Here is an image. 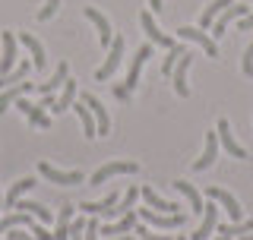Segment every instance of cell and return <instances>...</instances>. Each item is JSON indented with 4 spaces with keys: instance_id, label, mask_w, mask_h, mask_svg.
<instances>
[{
    "instance_id": "obj_1",
    "label": "cell",
    "mask_w": 253,
    "mask_h": 240,
    "mask_svg": "<svg viewBox=\"0 0 253 240\" xmlns=\"http://www.w3.org/2000/svg\"><path fill=\"white\" fill-rule=\"evenodd\" d=\"M139 215V221L142 225H149V228H158V231H168V228H184L187 225V215L184 212H177V215H171V212H155V209H136Z\"/></svg>"
},
{
    "instance_id": "obj_2",
    "label": "cell",
    "mask_w": 253,
    "mask_h": 240,
    "mask_svg": "<svg viewBox=\"0 0 253 240\" xmlns=\"http://www.w3.org/2000/svg\"><path fill=\"white\" fill-rule=\"evenodd\" d=\"M124 47H126V38H124V35L111 38L108 57H105V63H101L98 70H95V82H108V79L117 73V67H121V60H124Z\"/></svg>"
},
{
    "instance_id": "obj_3",
    "label": "cell",
    "mask_w": 253,
    "mask_h": 240,
    "mask_svg": "<svg viewBox=\"0 0 253 240\" xmlns=\"http://www.w3.org/2000/svg\"><path fill=\"white\" fill-rule=\"evenodd\" d=\"M152 54H155V44L152 41H146V44H139V51L136 54H133V63H130V70H126V79H124V85H126V89H136V85H139V76H142V67H146V63H149V57H152Z\"/></svg>"
},
{
    "instance_id": "obj_4",
    "label": "cell",
    "mask_w": 253,
    "mask_h": 240,
    "mask_svg": "<svg viewBox=\"0 0 253 240\" xmlns=\"http://www.w3.org/2000/svg\"><path fill=\"white\" fill-rule=\"evenodd\" d=\"M38 174H42L44 180L57 183V187H79V183L85 180L83 171H57V167L47 164V161H38Z\"/></svg>"
},
{
    "instance_id": "obj_5",
    "label": "cell",
    "mask_w": 253,
    "mask_h": 240,
    "mask_svg": "<svg viewBox=\"0 0 253 240\" xmlns=\"http://www.w3.org/2000/svg\"><path fill=\"white\" fill-rule=\"evenodd\" d=\"M177 35L184 38V41L200 44L203 51H206V57H218V44H215V38H212V35H206V32H203L200 26H180V29H177Z\"/></svg>"
},
{
    "instance_id": "obj_6",
    "label": "cell",
    "mask_w": 253,
    "mask_h": 240,
    "mask_svg": "<svg viewBox=\"0 0 253 240\" xmlns=\"http://www.w3.org/2000/svg\"><path fill=\"white\" fill-rule=\"evenodd\" d=\"M139 26H142V32H146V38H149V41H152L155 47H165V51H168V47H174V44H177L174 38H168L162 29L155 26V16H152V10H142V13H139Z\"/></svg>"
},
{
    "instance_id": "obj_7",
    "label": "cell",
    "mask_w": 253,
    "mask_h": 240,
    "mask_svg": "<svg viewBox=\"0 0 253 240\" xmlns=\"http://www.w3.org/2000/svg\"><path fill=\"white\" fill-rule=\"evenodd\" d=\"M117 174H139V164L136 161H108V164H101L98 171L92 174V187H101L108 177H117Z\"/></svg>"
},
{
    "instance_id": "obj_8",
    "label": "cell",
    "mask_w": 253,
    "mask_h": 240,
    "mask_svg": "<svg viewBox=\"0 0 253 240\" xmlns=\"http://www.w3.org/2000/svg\"><path fill=\"white\" fill-rule=\"evenodd\" d=\"M190 63H193V54H190V51H184V54H180V60L174 63V73H171L174 92H177L180 98H190V82H187V73H190Z\"/></svg>"
},
{
    "instance_id": "obj_9",
    "label": "cell",
    "mask_w": 253,
    "mask_h": 240,
    "mask_svg": "<svg viewBox=\"0 0 253 240\" xmlns=\"http://www.w3.org/2000/svg\"><path fill=\"white\" fill-rule=\"evenodd\" d=\"M215 133H218V142H221V149H225L231 158H241V161H244V158H250V155H247V149H244L241 142L234 139V133H231V123H228L225 117H218V130H215Z\"/></svg>"
},
{
    "instance_id": "obj_10",
    "label": "cell",
    "mask_w": 253,
    "mask_h": 240,
    "mask_svg": "<svg viewBox=\"0 0 253 240\" xmlns=\"http://www.w3.org/2000/svg\"><path fill=\"white\" fill-rule=\"evenodd\" d=\"M206 193H209V199H215V202L225 205V212H228V218H231V225L244 221V209H241V202H237V199L228 193V190H221V187H209Z\"/></svg>"
},
{
    "instance_id": "obj_11",
    "label": "cell",
    "mask_w": 253,
    "mask_h": 240,
    "mask_svg": "<svg viewBox=\"0 0 253 240\" xmlns=\"http://www.w3.org/2000/svg\"><path fill=\"white\" fill-rule=\"evenodd\" d=\"M241 16H247V6H237V3L225 6V10L218 13V19L212 22V32H209V35H212V38H215V41H218V38H221V35H225V32H228V26H231V22H237V19H241Z\"/></svg>"
},
{
    "instance_id": "obj_12",
    "label": "cell",
    "mask_w": 253,
    "mask_h": 240,
    "mask_svg": "<svg viewBox=\"0 0 253 240\" xmlns=\"http://www.w3.org/2000/svg\"><path fill=\"white\" fill-rule=\"evenodd\" d=\"M215 225H218V209H215V199L212 202H206L203 205V221H200V228L193 231V240H209L212 234H215Z\"/></svg>"
},
{
    "instance_id": "obj_13",
    "label": "cell",
    "mask_w": 253,
    "mask_h": 240,
    "mask_svg": "<svg viewBox=\"0 0 253 240\" xmlns=\"http://www.w3.org/2000/svg\"><path fill=\"white\" fill-rule=\"evenodd\" d=\"M79 101H85V108L92 111V117H95V130H98V136H108L111 133V117H108V111H105V105H101L95 95H89L85 92Z\"/></svg>"
},
{
    "instance_id": "obj_14",
    "label": "cell",
    "mask_w": 253,
    "mask_h": 240,
    "mask_svg": "<svg viewBox=\"0 0 253 240\" xmlns=\"http://www.w3.org/2000/svg\"><path fill=\"white\" fill-rule=\"evenodd\" d=\"M218 161V133H206V146H203V155L193 161V171H206V167H212Z\"/></svg>"
},
{
    "instance_id": "obj_15",
    "label": "cell",
    "mask_w": 253,
    "mask_h": 240,
    "mask_svg": "<svg viewBox=\"0 0 253 240\" xmlns=\"http://www.w3.org/2000/svg\"><path fill=\"white\" fill-rule=\"evenodd\" d=\"M139 225V215H136V209H130V212H124L121 218L114 221V225H105L98 231V234H111V237H124V234H133V228Z\"/></svg>"
},
{
    "instance_id": "obj_16",
    "label": "cell",
    "mask_w": 253,
    "mask_h": 240,
    "mask_svg": "<svg viewBox=\"0 0 253 240\" xmlns=\"http://www.w3.org/2000/svg\"><path fill=\"white\" fill-rule=\"evenodd\" d=\"M16 108L26 114V120H29L32 126H38V130H51V117L44 114V108H42V105H32V101L19 98V101H16Z\"/></svg>"
},
{
    "instance_id": "obj_17",
    "label": "cell",
    "mask_w": 253,
    "mask_h": 240,
    "mask_svg": "<svg viewBox=\"0 0 253 240\" xmlns=\"http://www.w3.org/2000/svg\"><path fill=\"white\" fill-rule=\"evenodd\" d=\"M83 16H85V19H89L92 26H95V32H98V41L105 44V47H111V38H114V29H111V22H108V19H105V16H101L98 10H95V6H85Z\"/></svg>"
},
{
    "instance_id": "obj_18",
    "label": "cell",
    "mask_w": 253,
    "mask_h": 240,
    "mask_svg": "<svg viewBox=\"0 0 253 240\" xmlns=\"http://www.w3.org/2000/svg\"><path fill=\"white\" fill-rule=\"evenodd\" d=\"M16 41H19V44H26V51L32 54V67H35V70H44V67H47L44 47H42V41H38L35 35H29V32H19V35H16Z\"/></svg>"
},
{
    "instance_id": "obj_19",
    "label": "cell",
    "mask_w": 253,
    "mask_h": 240,
    "mask_svg": "<svg viewBox=\"0 0 253 240\" xmlns=\"http://www.w3.org/2000/svg\"><path fill=\"white\" fill-rule=\"evenodd\" d=\"M79 98V85H76V79H70L67 76V82H63V92L57 95V98H54V114H63V111H70L73 108V101Z\"/></svg>"
},
{
    "instance_id": "obj_20",
    "label": "cell",
    "mask_w": 253,
    "mask_h": 240,
    "mask_svg": "<svg viewBox=\"0 0 253 240\" xmlns=\"http://www.w3.org/2000/svg\"><path fill=\"white\" fill-rule=\"evenodd\" d=\"M16 57H19V54H16V32L6 29V32H3V57H0V76H6V73L16 67Z\"/></svg>"
},
{
    "instance_id": "obj_21",
    "label": "cell",
    "mask_w": 253,
    "mask_h": 240,
    "mask_svg": "<svg viewBox=\"0 0 253 240\" xmlns=\"http://www.w3.org/2000/svg\"><path fill=\"white\" fill-rule=\"evenodd\" d=\"M32 89H35L32 82H16V85H6L3 95H0V117L6 114V108H10V105H16L19 98H26V92H32Z\"/></svg>"
},
{
    "instance_id": "obj_22",
    "label": "cell",
    "mask_w": 253,
    "mask_h": 240,
    "mask_svg": "<svg viewBox=\"0 0 253 240\" xmlns=\"http://www.w3.org/2000/svg\"><path fill=\"white\" fill-rule=\"evenodd\" d=\"M142 202H146L149 209H155V212H171V215H177V212H180V205H177V202H168V199H162L152 187H142Z\"/></svg>"
},
{
    "instance_id": "obj_23",
    "label": "cell",
    "mask_w": 253,
    "mask_h": 240,
    "mask_svg": "<svg viewBox=\"0 0 253 240\" xmlns=\"http://www.w3.org/2000/svg\"><path fill=\"white\" fill-rule=\"evenodd\" d=\"M29 190H35V177H22V180H16L13 187L6 190V196H3V209H13V205L29 193Z\"/></svg>"
},
{
    "instance_id": "obj_24",
    "label": "cell",
    "mask_w": 253,
    "mask_h": 240,
    "mask_svg": "<svg viewBox=\"0 0 253 240\" xmlns=\"http://www.w3.org/2000/svg\"><path fill=\"white\" fill-rule=\"evenodd\" d=\"M67 76H70V67H67V60H60V63H57V70H54V76L47 79V82L38 85V92H42V95H54L57 89H63Z\"/></svg>"
},
{
    "instance_id": "obj_25",
    "label": "cell",
    "mask_w": 253,
    "mask_h": 240,
    "mask_svg": "<svg viewBox=\"0 0 253 240\" xmlns=\"http://www.w3.org/2000/svg\"><path fill=\"white\" fill-rule=\"evenodd\" d=\"M35 225V218H32L29 212H10V215H0V234H6V231L13 228H32Z\"/></svg>"
},
{
    "instance_id": "obj_26",
    "label": "cell",
    "mask_w": 253,
    "mask_h": 240,
    "mask_svg": "<svg viewBox=\"0 0 253 240\" xmlns=\"http://www.w3.org/2000/svg\"><path fill=\"white\" fill-rule=\"evenodd\" d=\"M136 199H139V190H136V187H126V193L121 196V202H117V205H111V209H108L105 215H108V218H121L124 212L136 209Z\"/></svg>"
},
{
    "instance_id": "obj_27",
    "label": "cell",
    "mask_w": 253,
    "mask_h": 240,
    "mask_svg": "<svg viewBox=\"0 0 253 240\" xmlns=\"http://www.w3.org/2000/svg\"><path fill=\"white\" fill-rule=\"evenodd\" d=\"M174 190H177V193H184L187 199H190V205H193V218L196 215H203V196H200V190L193 187V183H187V180H174Z\"/></svg>"
},
{
    "instance_id": "obj_28",
    "label": "cell",
    "mask_w": 253,
    "mask_h": 240,
    "mask_svg": "<svg viewBox=\"0 0 253 240\" xmlns=\"http://www.w3.org/2000/svg\"><path fill=\"white\" fill-rule=\"evenodd\" d=\"M73 111L79 114V123H83V136H85V139H95V136H98V130H95V117H92V111L85 108V101H73Z\"/></svg>"
},
{
    "instance_id": "obj_29",
    "label": "cell",
    "mask_w": 253,
    "mask_h": 240,
    "mask_svg": "<svg viewBox=\"0 0 253 240\" xmlns=\"http://www.w3.org/2000/svg\"><path fill=\"white\" fill-rule=\"evenodd\" d=\"M13 212H29L32 218H35V221H42V225L54 221V212H51V209H44V205H38V202H22V199H19V202L13 205Z\"/></svg>"
},
{
    "instance_id": "obj_30",
    "label": "cell",
    "mask_w": 253,
    "mask_h": 240,
    "mask_svg": "<svg viewBox=\"0 0 253 240\" xmlns=\"http://www.w3.org/2000/svg\"><path fill=\"white\" fill-rule=\"evenodd\" d=\"M234 0H212L209 6L203 10V16H200V29H212V22L218 19V13L225 10V6H231Z\"/></svg>"
},
{
    "instance_id": "obj_31",
    "label": "cell",
    "mask_w": 253,
    "mask_h": 240,
    "mask_svg": "<svg viewBox=\"0 0 253 240\" xmlns=\"http://www.w3.org/2000/svg\"><path fill=\"white\" fill-rule=\"evenodd\" d=\"M111 205H117V193H108L105 199H98V202H83L79 209H83L85 215H105Z\"/></svg>"
},
{
    "instance_id": "obj_32",
    "label": "cell",
    "mask_w": 253,
    "mask_h": 240,
    "mask_svg": "<svg viewBox=\"0 0 253 240\" xmlns=\"http://www.w3.org/2000/svg\"><path fill=\"white\" fill-rule=\"evenodd\" d=\"M29 70H32V63H29V60L16 63V67H13L6 76H0V89H6V85H16L19 79H26V76H29Z\"/></svg>"
},
{
    "instance_id": "obj_33",
    "label": "cell",
    "mask_w": 253,
    "mask_h": 240,
    "mask_svg": "<svg viewBox=\"0 0 253 240\" xmlns=\"http://www.w3.org/2000/svg\"><path fill=\"white\" fill-rule=\"evenodd\" d=\"M184 51H187L184 44H174V47H168V57L162 60V76H165V79H171V73H174V63L180 60V54H184Z\"/></svg>"
},
{
    "instance_id": "obj_34",
    "label": "cell",
    "mask_w": 253,
    "mask_h": 240,
    "mask_svg": "<svg viewBox=\"0 0 253 240\" xmlns=\"http://www.w3.org/2000/svg\"><path fill=\"white\" fill-rule=\"evenodd\" d=\"M133 234H136L139 240H174V234H158V231H152L149 225H142V221L133 228Z\"/></svg>"
},
{
    "instance_id": "obj_35",
    "label": "cell",
    "mask_w": 253,
    "mask_h": 240,
    "mask_svg": "<svg viewBox=\"0 0 253 240\" xmlns=\"http://www.w3.org/2000/svg\"><path fill=\"white\" fill-rule=\"evenodd\" d=\"M60 10V0H44V6L38 10V22H47V19H54V13Z\"/></svg>"
},
{
    "instance_id": "obj_36",
    "label": "cell",
    "mask_w": 253,
    "mask_h": 240,
    "mask_svg": "<svg viewBox=\"0 0 253 240\" xmlns=\"http://www.w3.org/2000/svg\"><path fill=\"white\" fill-rule=\"evenodd\" d=\"M98 231H101L98 218H95V215H89V221H85V231H83V240H98Z\"/></svg>"
},
{
    "instance_id": "obj_37",
    "label": "cell",
    "mask_w": 253,
    "mask_h": 240,
    "mask_svg": "<svg viewBox=\"0 0 253 240\" xmlns=\"http://www.w3.org/2000/svg\"><path fill=\"white\" fill-rule=\"evenodd\" d=\"M241 67H244V76H253V41L247 44V51H244V60H241Z\"/></svg>"
},
{
    "instance_id": "obj_38",
    "label": "cell",
    "mask_w": 253,
    "mask_h": 240,
    "mask_svg": "<svg viewBox=\"0 0 253 240\" xmlns=\"http://www.w3.org/2000/svg\"><path fill=\"white\" fill-rule=\"evenodd\" d=\"M73 212H76V205H60V212H57V225H70L73 221Z\"/></svg>"
},
{
    "instance_id": "obj_39",
    "label": "cell",
    "mask_w": 253,
    "mask_h": 240,
    "mask_svg": "<svg viewBox=\"0 0 253 240\" xmlns=\"http://www.w3.org/2000/svg\"><path fill=\"white\" fill-rule=\"evenodd\" d=\"M111 92H114V98H117V101H130V95H133L124 82H114V85H111Z\"/></svg>"
},
{
    "instance_id": "obj_40",
    "label": "cell",
    "mask_w": 253,
    "mask_h": 240,
    "mask_svg": "<svg viewBox=\"0 0 253 240\" xmlns=\"http://www.w3.org/2000/svg\"><path fill=\"white\" fill-rule=\"evenodd\" d=\"M237 29H241V32H253V3H250L247 16H241V19H237Z\"/></svg>"
},
{
    "instance_id": "obj_41",
    "label": "cell",
    "mask_w": 253,
    "mask_h": 240,
    "mask_svg": "<svg viewBox=\"0 0 253 240\" xmlns=\"http://www.w3.org/2000/svg\"><path fill=\"white\" fill-rule=\"evenodd\" d=\"M6 240H35V237L26 234V231H19V228H13V231H6Z\"/></svg>"
},
{
    "instance_id": "obj_42",
    "label": "cell",
    "mask_w": 253,
    "mask_h": 240,
    "mask_svg": "<svg viewBox=\"0 0 253 240\" xmlns=\"http://www.w3.org/2000/svg\"><path fill=\"white\" fill-rule=\"evenodd\" d=\"M149 6H152V13H162L165 10V0H149Z\"/></svg>"
},
{
    "instance_id": "obj_43",
    "label": "cell",
    "mask_w": 253,
    "mask_h": 240,
    "mask_svg": "<svg viewBox=\"0 0 253 240\" xmlns=\"http://www.w3.org/2000/svg\"><path fill=\"white\" fill-rule=\"evenodd\" d=\"M111 240H139V237H130V234H124V237H111Z\"/></svg>"
},
{
    "instance_id": "obj_44",
    "label": "cell",
    "mask_w": 253,
    "mask_h": 240,
    "mask_svg": "<svg viewBox=\"0 0 253 240\" xmlns=\"http://www.w3.org/2000/svg\"><path fill=\"white\" fill-rule=\"evenodd\" d=\"M174 240H187V234H174Z\"/></svg>"
},
{
    "instance_id": "obj_45",
    "label": "cell",
    "mask_w": 253,
    "mask_h": 240,
    "mask_svg": "<svg viewBox=\"0 0 253 240\" xmlns=\"http://www.w3.org/2000/svg\"><path fill=\"white\" fill-rule=\"evenodd\" d=\"M0 215H3V193H0Z\"/></svg>"
},
{
    "instance_id": "obj_46",
    "label": "cell",
    "mask_w": 253,
    "mask_h": 240,
    "mask_svg": "<svg viewBox=\"0 0 253 240\" xmlns=\"http://www.w3.org/2000/svg\"><path fill=\"white\" fill-rule=\"evenodd\" d=\"M241 240H253V231H250V234H244V237H241Z\"/></svg>"
}]
</instances>
